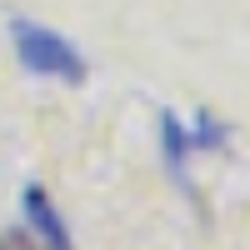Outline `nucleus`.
I'll return each instance as SVG.
<instances>
[{
  "mask_svg": "<svg viewBox=\"0 0 250 250\" xmlns=\"http://www.w3.org/2000/svg\"><path fill=\"white\" fill-rule=\"evenodd\" d=\"M5 30H10V45H15L20 65H25L30 75H40V80H60V85H85L90 60H85V50H80L70 35L40 25V20H30V15H10Z\"/></svg>",
  "mask_w": 250,
  "mask_h": 250,
  "instance_id": "obj_1",
  "label": "nucleus"
},
{
  "mask_svg": "<svg viewBox=\"0 0 250 250\" xmlns=\"http://www.w3.org/2000/svg\"><path fill=\"white\" fill-rule=\"evenodd\" d=\"M220 145H225V125H215L210 115H200L190 130V125H180L175 110H160V150H165V165H170L175 180H185V160L195 150H220Z\"/></svg>",
  "mask_w": 250,
  "mask_h": 250,
  "instance_id": "obj_2",
  "label": "nucleus"
},
{
  "mask_svg": "<svg viewBox=\"0 0 250 250\" xmlns=\"http://www.w3.org/2000/svg\"><path fill=\"white\" fill-rule=\"evenodd\" d=\"M20 215H25V225L40 235V245L45 250H75V240H70V225H65V215H60V205L50 200V190L45 185H25L20 190Z\"/></svg>",
  "mask_w": 250,
  "mask_h": 250,
  "instance_id": "obj_3",
  "label": "nucleus"
},
{
  "mask_svg": "<svg viewBox=\"0 0 250 250\" xmlns=\"http://www.w3.org/2000/svg\"><path fill=\"white\" fill-rule=\"evenodd\" d=\"M0 250H35V245L20 235V230H5V235H0Z\"/></svg>",
  "mask_w": 250,
  "mask_h": 250,
  "instance_id": "obj_4",
  "label": "nucleus"
}]
</instances>
